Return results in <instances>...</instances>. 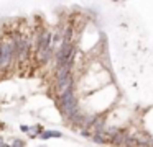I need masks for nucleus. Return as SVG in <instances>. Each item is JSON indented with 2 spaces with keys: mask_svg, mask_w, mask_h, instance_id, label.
I'll return each mask as SVG.
<instances>
[{
  "mask_svg": "<svg viewBox=\"0 0 153 147\" xmlns=\"http://www.w3.org/2000/svg\"><path fill=\"white\" fill-rule=\"evenodd\" d=\"M51 137H56V139H61V137H63V132H61V131H56V129H45L43 132L40 134V137H38V139L46 140V139H51Z\"/></svg>",
  "mask_w": 153,
  "mask_h": 147,
  "instance_id": "nucleus-1",
  "label": "nucleus"
},
{
  "mask_svg": "<svg viewBox=\"0 0 153 147\" xmlns=\"http://www.w3.org/2000/svg\"><path fill=\"white\" fill-rule=\"evenodd\" d=\"M91 140L99 146H104V144H109V137H107L105 132H92L91 134Z\"/></svg>",
  "mask_w": 153,
  "mask_h": 147,
  "instance_id": "nucleus-2",
  "label": "nucleus"
},
{
  "mask_svg": "<svg viewBox=\"0 0 153 147\" xmlns=\"http://www.w3.org/2000/svg\"><path fill=\"white\" fill-rule=\"evenodd\" d=\"M45 131L43 124H35V126H30V132L27 134L30 139H36V137H40V134Z\"/></svg>",
  "mask_w": 153,
  "mask_h": 147,
  "instance_id": "nucleus-3",
  "label": "nucleus"
},
{
  "mask_svg": "<svg viewBox=\"0 0 153 147\" xmlns=\"http://www.w3.org/2000/svg\"><path fill=\"white\" fill-rule=\"evenodd\" d=\"M25 146H27V142L22 140V139H13L10 144V147H25Z\"/></svg>",
  "mask_w": 153,
  "mask_h": 147,
  "instance_id": "nucleus-4",
  "label": "nucleus"
},
{
  "mask_svg": "<svg viewBox=\"0 0 153 147\" xmlns=\"http://www.w3.org/2000/svg\"><path fill=\"white\" fill-rule=\"evenodd\" d=\"M79 134H81L82 137H87V139H91V134H92V132H91L89 129H81V131H79Z\"/></svg>",
  "mask_w": 153,
  "mask_h": 147,
  "instance_id": "nucleus-5",
  "label": "nucleus"
},
{
  "mask_svg": "<svg viewBox=\"0 0 153 147\" xmlns=\"http://www.w3.org/2000/svg\"><path fill=\"white\" fill-rule=\"evenodd\" d=\"M20 131L25 134H28L30 132V126H28V124H20Z\"/></svg>",
  "mask_w": 153,
  "mask_h": 147,
  "instance_id": "nucleus-6",
  "label": "nucleus"
},
{
  "mask_svg": "<svg viewBox=\"0 0 153 147\" xmlns=\"http://www.w3.org/2000/svg\"><path fill=\"white\" fill-rule=\"evenodd\" d=\"M2 147H10V146H8V144H7V142H5V144H4V146H2Z\"/></svg>",
  "mask_w": 153,
  "mask_h": 147,
  "instance_id": "nucleus-7",
  "label": "nucleus"
},
{
  "mask_svg": "<svg viewBox=\"0 0 153 147\" xmlns=\"http://www.w3.org/2000/svg\"><path fill=\"white\" fill-rule=\"evenodd\" d=\"M150 147H153V137H152V146H150Z\"/></svg>",
  "mask_w": 153,
  "mask_h": 147,
  "instance_id": "nucleus-8",
  "label": "nucleus"
},
{
  "mask_svg": "<svg viewBox=\"0 0 153 147\" xmlns=\"http://www.w3.org/2000/svg\"><path fill=\"white\" fill-rule=\"evenodd\" d=\"M38 147H46V146H38Z\"/></svg>",
  "mask_w": 153,
  "mask_h": 147,
  "instance_id": "nucleus-9",
  "label": "nucleus"
}]
</instances>
